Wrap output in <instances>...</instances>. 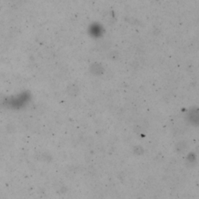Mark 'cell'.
I'll return each mask as SVG.
<instances>
[]
</instances>
